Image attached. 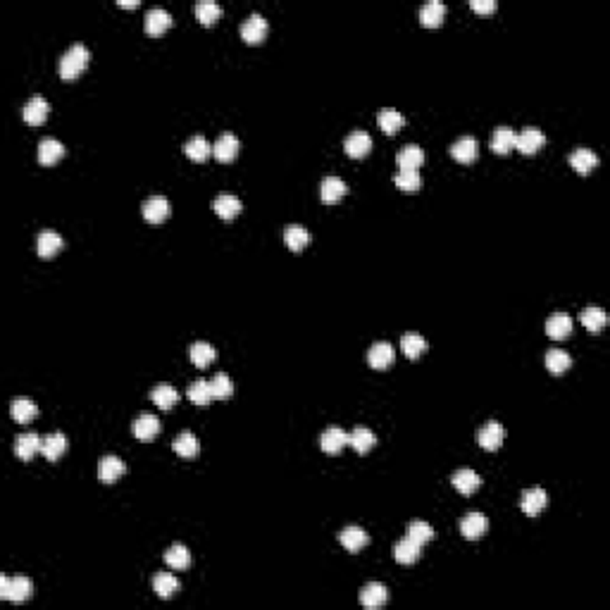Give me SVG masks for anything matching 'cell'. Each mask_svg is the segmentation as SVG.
<instances>
[{"mask_svg":"<svg viewBox=\"0 0 610 610\" xmlns=\"http://www.w3.org/2000/svg\"><path fill=\"white\" fill-rule=\"evenodd\" d=\"M174 451H177V456H182L186 460H193L200 451L198 437H196L193 432H182L177 439H174Z\"/></svg>","mask_w":610,"mask_h":610,"instance_id":"cell-35","label":"cell"},{"mask_svg":"<svg viewBox=\"0 0 610 610\" xmlns=\"http://www.w3.org/2000/svg\"><path fill=\"white\" fill-rule=\"evenodd\" d=\"M477 153H479V143H477V138H472V136L458 138V141L451 146V155L458 160V162H465V165L472 162V160L477 158Z\"/></svg>","mask_w":610,"mask_h":610,"instance_id":"cell-33","label":"cell"},{"mask_svg":"<svg viewBox=\"0 0 610 610\" xmlns=\"http://www.w3.org/2000/svg\"><path fill=\"white\" fill-rule=\"evenodd\" d=\"M284 241H286V246L291 248L293 253H301L303 248L310 244V231L305 229L303 224H288L286 229H284Z\"/></svg>","mask_w":610,"mask_h":610,"instance_id":"cell-37","label":"cell"},{"mask_svg":"<svg viewBox=\"0 0 610 610\" xmlns=\"http://www.w3.org/2000/svg\"><path fill=\"white\" fill-rule=\"evenodd\" d=\"M210 389H213L215 398H229L234 394V381H231V377L224 375V372H217L213 379H210Z\"/></svg>","mask_w":610,"mask_h":610,"instance_id":"cell-50","label":"cell"},{"mask_svg":"<svg viewBox=\"0 0 610 610\" xmlns=\"http://www.w3.org/2000/svg\"><path fill=\"white\" fill-rule=\"evenodd\" d=\"M184 153L189 155L191 160H196V162H203L205 158L210 155V143L205 141V136H191L189 141L184 143Z\"/></svg>","mask_w":610,"mask_h":610,"instance_id":"cell-47","label":"cell"},{"mask_svg":"<svg viewBox=\"0 0 610 610\" xmlns=\"http://www.w3.org/2000/svg\"><path fill=\"white\" fill-rule=\"evenodd\" d=\"M62 246H65V241H62V236L58 234V231H41L39 236H36V253H39L41 257H53L58 255V253L62 251Z\"/></svg>","mask_w":610,"mask_h":610,"instance_id":"cell-18","label":"cell"},{"mask_svg":"<svg viewBox=\"0 0 610 610\" xmlns=\"http://www.w3.org/2000/svg\"><path fill=\"white\" fill-rule=\"evenodd\" d=\"M65 155V146L58 138H43L39 143V162L41 165H55Z\"/></svg>","mask_w":610,"mask_h":610,"instance_id":"cell-36","label":"cell"},{"mask_svg":"<svg viewBox=\"0 0 610 610\" xmlns=\"http://www.w3.org/2000/svg\"><path fill=\"white\" fill-rule=\"evenodd\" d=\"M451 482H453V487H456L460 494H465V496L474 494V491L482 487V477H479V474L474 472V470H470V467L456 470V472H453V477H451Z\"/></svg>","mask_w":610,"mask_h":610,"instance_id":"cell-21","label":"cell"},{"mask_svg":"<svg viewBox=\"0 0 610 610\" xmlns=\"http://www.w3.org/2000/svg\"><path fill=\"white\" fill-rule=\"evenodd\" d=\"M67 451V437L62 432H53L48 437H43V443H41V453L55 463L58 458H62V453Z\"/></svg>","mask_w":610,"mask_h":610,"instance_id":"cell-31","label":"cell"},{"mask_svg":"<svg viewBox=\"0 0 610 610\" xmlns=\"http://www.w3.org/2000/svg\"><path fill=\"white\" fill-rule=\"evenodd\" d=\"M186 396H189V401L193 403V406H208V403H213V398H215L208 379H196L193 384L189 386Z\"/></svg>","mask_w":610,"mask_h":610,"instance_id":"cell-44","label":"cell"},{"mask_svg":"<svg viewBox=\"0 0 610 610\" xmlns=\"http://www.w3.org/2000/svg\"><path fill=\"white\" fill-rule=\"evenodd\" d=\"M348 443H350V446H353L358 453H367V451H372V448H375L377 437H375V432H372V429H367V427H355L353 432H348Z\"/></svg>","mask_w":610,"mask_h":610,"instance_id":"cell-41","label":"cell"},{"mask_svg":"<svg viewBox=\"0 0 610 610\" xmlns=\"http://www.w3.org/2000/svg\"><path fill=\"white\" fill-rule=\"evenodd\" d=\"M386 601H389V589H386L384 584L370 582L360 589V603H363L365 608H370V610L381 608V606H386Z\"/></svg>","mask_w":610,"mask_h":610,"instance_id":"cell-13","label":"cell"},{"mask_svg":"<svg viewBox=\"0 0 610 610\" xmlns=\"http://www.w3.org/2000/svg\"><path fill=\"white\" fill-rule=\"evenodd\" d=\"M339 541H341V546H344L346 551L358 553V551H363L367 544H370V534H367L363 527L348 525V527H344V529L339 532Z\"/></svg>","mask_w":610,"mask_h":610,"instance_id":"cell-5","label":"cell"},{"mask_svg":"<svg viewBox=\"0 0 610 610\" xmlns=\"http://www.w3.org/2000/svg\"><path fill=\"white\" fill-rule=\"evenodd\" d=\"M567 162L572 165V169L580 174H589L591 169H596L598 165V155L596 151H591V148H577V151L570 153V158H567Z\"/></svg>","mask_w":610,"mask_h":610,"instance_id":"cell-24","label":"cell"},{"mask_svg":"<svg viewBox=\"0 0 610 610\" xmlns=\"http://www.w3.org/2000/svg\"><path fill=\"white\" fill-rule=\"evenodd\" d=\"M515 136L518 134L510 127H496L491 134V151L496 155H508L515 148Z\"/></svg>","mask_w":610,"mask_h":610,"instance_id":"cell-26","label":"cell"},{"mask_svg":"<svg viewBox=\"0 0 610 610\" xmlns=\"http://www.w3.org/2000/svg\"><path fill=\"white\" fill-rule=\"evenodd\" d=\"M487 529H489V520H487V515H482V513H467L463 520H460V534L470 541L482 539V536L487 534Z\"/></svg>","mask_w":610,"mask_h":610,"instance_id":"cell-10","label":"cell"},{"mask_svg":"<svg viewBox=\"0 0 610 610\" xmlns=\"http://www.w3.org/2000/svg\"><path fill=\"white\" fill-rule=\"evenodd\" d=\"M503 439H505V429L496 420L487 422V425L477 432V441L484 451H496V448H501L503 446Z\"/></svg>","mask_w":610,"mask_h":610,"instance_id":"cell-6","label":"cell"},{"mask_svg":"<svg viewBox=\"0 0 610 610\" xmlns=\"http://www.w3.org/2000/svg\"><path fill=\"white\" fill-rule=\"evenodd\" d=\"M153 591L158 593L160 598H172L177 596L179 591V580L172 575V572H158L153 577Z\"/></svg>","mask_w":610,"mask_h":610,"instance_id":"cell-34","label":"cell"},{"mask_svg":"<svg viewBox=\"0 0 610 610\" xmlns=\"http://www.w3.org/2000/svg\"><path fill=\"white\" fill-rule=\"evenodd\" d=\"M151 401L158 408H162V410H172V408L179 403V391L169 384H160L151 391Z\"/></svg>","mask_w":610,"mask_h":610,"instance_id":"cell-40","label":"cell"},{"mask_svg":"<svg viewBox=\"0 0 610 610\" xmlns=\"http://www.w3.org/2000/svg\"><path fill=\"white\" fill-rule=\"evenodd\" d=\"M572 365V358L567 350L562 348H551L549 353H546V367H549V372H553V375H562V372H567Z\"/></svg>","mask_w":610,"mask_h":610,"instance_id":"cell-45","label":"cell"},{"mask_svg":"<svg viewBox=\"0 0 610 610\" xmlns=\"http://www.w3.org/2000/svg\"><path fill=\"white\" fill-rule=\"evenodd\" d=\"M141 213H143V220L146 222L160 224V222H165L169 215V200L165 198V196H151V198L143 203Z\"/></svg>","mask_w":610,"mask_h":610,"instance_id":"cell-16","label":"cell"},{"mask_svg":"<svg viewBox=\"0 0 610 610\" xmlns=\"http://www.w3.org/2000/svg\"><path fill=\"white\" fill-rule=\"evenodd\" d=\"M401 348H403V353H406L408 358L415 360L427 350V341H425V336H422V334L408 332V334L401 336Z\"/></svg>","mask_w":610,"mask_h":610,"instance_id":"cell-42","label":"cell"},{"mask_svg":"<svg viewBox=\"0 0 610 610\" xmlns=\"http://www.w3.org/2000/svg\"><path fill=\"white\" fill-rule=\"evenodd\" d=\"M396 165L398 169H408V172H417L425 165V151L415 143H408L401 151L396 153Z\"/></svg>","mask_w":610,"mask_h":610,"instance_id":"cell-12","label":"cell"},{"mask_svg":"<svg viewBox=\"0 0 610 610\" xmlns=\"http://www.w3.org/2000/svg\"><path fill=\"white\" fill-rule=\"evenodd\" d=\"M241 36H244L246 43H260L267 36V19L260 12H251L241 22Z\"/></svg>","mask_w":610,"mask_h":610,"instance_id":"cell-4","label":"cell"},{"mask_svg":"<svg viewBox=\"0 0 610 610\" xmlns=\"http://www.w3.org/2000/svg\"><path fill=\"white\" fill-rule=\"evenodd\" d=\"M394 184L398 186V191H403V193H417V191L422 189V177H420V172L398 169V174L394 177Z\"/></svg>","mask_w":610,"mask_h":610,"instance_id":"cell-46","label":"cell"},{"mask_svg":"<svg viewBox=\"0 0 610 610\" xmlns=\"http://www.w3.org/2000/svg\"><path fill=\"white\" fill-rule=\"evenodd\" d=\"M394 360H396V350L389 341H377V344H372L370 353H367V363H370V367H375V370H386V367H391Z\"/></svg>","mask_w":610,"mask_h":610,"instance_id":"cell-9","label":"cell"},{"mask_svg":"<svg viewBox=\"0 0 610 610\" xmlns=\"http://www.w3.org/2000/svg\"><path fill=\"white\" fill-rule=\"evenodd\" d=\"M41 443H43V437H39V434L34 432L17 434V437H14V456L27 463V460H31L41 451Z\"/></svg>","mask_w":610,"mask_h":610,"instance_id":"cell-8","label":"cell"},{"mask_svg":"<svg viewBox=\"0 0 610 610\" xmlns=\"http://www.w3.org/2000/svg\"><path fill=\"white\" fill-rule=\"evenodd\" d=\"M377 124H379L381 132L396 134L398 129L406 124V115H401V112L394 110V107H381V110L377 112Z\"/></svg>","mask_w":610,"mask_h":610,"instance_id":"cell-39","label":"cell"},{"mask_svg":"<svg viewBox=\"0 0 610 610\" xmlns=\"http://www.w3.org/2000/svg\"><path fill=\"white\" fill-rule=\"evenodd\" d=\"M124 472H127V465L117 456H103L98 463V479L103 484H115Z\"/></svg>","mask_w":610,"mask_h":610,"instance_id":"cell-11","label":"cell"},{"mask_svg":"<svg viewBox=\"0 0 610 610\" xmlns=\"http://www.w3.org/2000/svg\"><path fill=\"white\" fill-rule=\"evenodd\" d=\"M348 443V432H344L341 427H329L319 437V446L324 453H339L341 448Z\"/></svg>","mask_w":610,"mask_h":610,"instance_id":"cell-29","label":"cell"},{"mask_svg":"<svg viewBox=\"0 0 610 610\" xmlns=\"http://www.w3.org/2000/svg\"><path fill=\"white\" fill-rule=\"evenodd\" d=\"M544 143H546L544 132H541V129H536V127H527V129H522L518 136H515V148H518V151H520L522 155H534V153H539L541 148H544Z\"/></svg>","mask_w":610,"mask_h":610,"instance_id":"cell-3","label":"cell"},{"mask_svg":"<svg viewBox=\"0 0 610 610\" xmlns=\"http://www.w3.org/2000/svg\"><path fill=\"white\" fill-rule=\"evenodd\" d=\"M89 60H91V50L86 48L84 43H72L70 48L65 50V55L60 58V76L65 81L76 79V76L89 67Z\"/></svg>","mask_w":610,"mask_h":610,"instance_id":"cell-1","label":"cell"},{"mask_svg":"<svg viewBox=\"0 0 610 610\" xmlns=\"http://www.w3.org/2000/svg\"><path fill=\"white\" fill-rule=\"evenodd\" d=\"M165 562H167L172 570H186V567L191 565V553L184 544H172L165 551Z\"/></svg>","mask_w":610,"mask_h":610,"instance_id":"cell-43","label":"cell"},{"mask_svg":"<svg viewBox=\"0 0 610 610\" xmlns=\"http://www.w3.org/2000/svg\"><path fill=\"white\" fill-rule=\"evenodd\" d=\"M138 0H120V8H136Z\"/></svg>","mask_w":610,"mask_h":610,"instance_id":"cell-52","label":"cell"},{"mask_svg":"<svg viewBox=\"0 0 610 610\" xmlns=\"http://www.w3.org/2000/svg\"><path fill=\"white\" fill-rule=\"evenodd\" d=\"M222 14V5L215 3V0H198L196 3V17L203 24H215Z\"/></svg>","mask_w":610,"mask_h":610,"instance_id":"cell-48","label":"cell"},{"mask_svg":"<svg viewBox=\"0 0 610 610\" xmlns=\"http://www.w3.org/2000/svg\"><path fill=\"white\" fill-rule=\"evenodd\" d=\"M344 148L346 153H348V158H365V155L372 151V136L367 132L355 129V132H350L348 136H346Z\"/></svg>","mask_w":610,"mask_h":610,"instance_id":"cell-17","label":"cell"},{"mask_svg":"<svg viewBox=\"0 0 610 610\" xmlns=\"http://www.w3.org/2000/svg\"><path fill=\"white\" fill-rule=\"evenodd\" d=\"M420 556H422V546L417 544V541L408 539V536L401 541H396V546H394L396 562H401V565H412V562L420 560Z\"/></svg>","mask_w":610,"mask_h":610,"instance_id":"cell-25","label":"cell"},{"mask_svg":"<svg viewBox=\"0 0 610 610\" xmlns=\"http://www.w3.org/2000/svg\"><path fill=\"white\" fill-rule=\"evenodd\" d=\"M470 8H472L474 12H494L496 0H470Z\"/></svg>","mask_w":610,"mask_h":610,"instance_id":"cell-51","label":"cell"},{"mask_svg":"<svg viewBox=\"0 0 610 610\" xmlns=\"http://www.w3.org/2000/svg\"><path fill=\"white\" fill-rule=\"evenodd\" d=\"M546 334L551 336L553 341H562L572 334V317L567 313H553L549 319H546Z\"/></svg>","mask_w":610,"mask_h":610,"instance_id":"cell-20","label":"cell"},{"mask_svg":"<svg viewBox=\"0 0 610 610\" xmlns=\"http://www.w3.org/2000/svg\"><path fill=\"white\" fill-rule=\"evenodd\" d=\"M215 213L222 217V220H234L236 215L241 213V200L236 198L234 193H222L215 198Z\"/></svg>","mask_w":610,"mask_h":610,"instance_id":"cell-38","label":"cell"},{"mask_svg":"<svg viewBox=\"0 0 610 610\" xmlns=\"http://www.w3.org/2000/svg\"><path fill=\"white\" fill-rule=\"evenodd\" d=\"M10 412H12V420L19 422V425H27V422L34 420L39 415V408L31 403V398L27 396H17L12 398V406H10Z\"/></svg>","mask_w":610,"mask_h":610,"instance_id":"cell-30","label":"cell"},{"mask_svg":"<svg viewBox=\"0 0 610 610\" xmlns=\"http://www.w3.org/2000/svg\"><path fill=\"white\" fill-rule=\"evenodd\" d=\"M169 27H172V14H169L165 8H151L146 12V31L151 36L165 34Z\"/></svg>","mask_w":610,"mask_h":610,"instance_id":"cell-23","label":"cell"},{"mask_svg":"<svg viewBox=\"0 0 610 610\" xmlns=\"http://www.w3.org/2000/svg\"><path fill=\"white\" fill-rule=\"evenodd\" d=\"M580 319H582L584 327H587L589 332H593V334L601 332V329L608 324V315H606V310L598 308V305H587V308H584L582 313H580Z\"/></svg>","mask_w":610,"mask_h":610,"instance_id":"cell-32","label":"cell"},{"mask_svg":"<svg viewBox=\"0 0 610 610\" xmlns=\"http://www.w3.org/2000/svg\"><path fill=\"white\" fill-rule=\"evenodd\" d=\"M408 539H412V541H417L420 546H425L427 541L434 539L432 525H429V522H425V520L410 522V525H408Z\"/></svg>","mask_w":610,"mask_h":610,"instance_id":"cell-49","label":"cell"},{"mask_svg":"<svg viewBox=\"0 0 610 610\" xmlns=\"http://www.w3.org/2000/svg\"><path fill=\"white\" fill-rule=\"evenodd\" d=\"M31 580L27 577H0V598L12 603H24L27 598H31Z\"/></svg>","mask_w":610,"mask_h":610,"instance_id":"cell-2","label":"cell"},{"mask_svg":"<svg viewBox=\"0 0 610 610\" xmlns=\"http://www.w3.org/2000/svg\"><path fill=\"white\" fill-rule=\"evenodd\" d=\"M160 434V417L153 415V412H141V415L134 420V437L138 441H153Z\"/></svg>","mask_w":610,"mask_h":610,"instance_id":"cell-15","label":"cell"},{"mask_svg":"<svg viewBox=\"0 0 610 610\" xmlns=\"http://www.w3.org/2000/svg\"><path fill=\"white\" fill-rule=\"evenodd\" d=\"M48 112H50V103L45 101L43 96H31L29 101L24 103L22 117H24V122L31 124V127H39V124L45 122Z\"/></svg>","mask_w":610,"mask_h":610,"instance_id":"cell-7","label":"cell"},{"mask_svg":"<svg viewBox=\"0 0 610 610\" xmlns=\"http://www.w3.org/2000/svg\"><path fill=\"white\" fill-rule=\"evenodd\" d=\"M546 505H549V496H546V491L541 487L527 489L520 498V508L525 510L527 515H539Z\"/></svg>","mask_w":610,"mask_h":610,"instance_id":"cell-19","label":"cell"},{"mask_svg":"<svg viewBox=\"0 0 610 610\" xmlns=\"http://www.w3.org/2000/svg\"><path fill=\"white\" fill-rule=\"evenodd\" d=\"M189 358L196 367L203 370V367L215 363L217 350L213 344H208V341H196V344H191V348H189Z\"/></svg>","mask_w":610,"mask_h":610,"instance_id":"cell-27","label":"cell"},{"mask_svg":"<svg viewBox=\"0 0 610 610\" xmlns=\"http://www.w3.org/2000/svg\"><path fill=\"white\" fill-rule=\"evenodd\" d=\"M239 148H241L239 138H236L231 132H224L217 136V141L213 146V155L220 160V162H231V160L239 155Z\"/></svg>","mask_w":610,"mask_h":610,"instance_id":"cell-14","label":"cell"},{"mask_svg":"<svg viewBox=\"0 0 610 610\" xmlns=\"http://www.w3.org/2000/svg\"><path fill=\"white\" fill-rule=\"evenodd\" d=\"M417 17H420V22L425 27H439L443 22V17H446V5L441 0H427L420 8V12H417Z\"/></svg>","mask_w":610,"mask_h":610,"instance_id":"cell-28","label":"cell"},{"mask_svg":"<svg viewBox=\"0 0 610 610\" xmlns=\"http://www.w3.org/2000/svg\"><path fill=\"white\" fill-rule=\"evenodd\" d=\"M346 193H348V186L339 177H324L322 184H319V196H322V200L329 205L339 203Z\"/></svg>","mask_w":610,"mask_h":610,"instance_id":"cell-22","label":"cell"}]
</instances>
